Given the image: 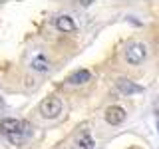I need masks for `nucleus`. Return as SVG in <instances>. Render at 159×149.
Segmentation results:
<instances>
[{"instance_id":"nucleus-1","label":"nucleus","mask_w":159,"mask_h":149,"mask_svg":"<svg viewBox=\"0 0 159 149\" xmlns=\"http://www.w3.org/2000/svg\"><path fill=\"white\" fill-rule=\"evenodd\" d=\"M0 129H2V133L6 135L12 143H20L24 141V123L20 121V119H14V117H4L2 121H0Z\"/></svg>"},{"instance_id":"nucleus-4","label":"nucleus","mask_w":159,"mask_h":149,"mask_svg":"<svg viewBox=\"0 0 159 149\" xmlns=\"http://www.w3.org/2000/svg\"><path fill=\"white\" fill-rule=\"evenodd\" d=\"M116 88L123 93V96H131V93L143 92L141 86H137L135 82H131V79H127V78H117V79H116Z\"/></svg>"},{"instance_id":"nucleus-5","label":"nucleus","mask_w":159,"mask_h":149,"mask_svg":"<svg viewBox=\"0 0 159 149\" xmlns=\"http://www.w3.org/2000/svg\"><path fill=\"white\" fill-rule=\"evenodd\" d=\"M123 119H125V109L119 107V106H109L106 109V121L109 125H119V123H123Z\"/></svg>"},{"instance_id":"nucleus-2","label":"nucleus","mask_w":159,"mask_h":149,"mask_svg":"<svg viewBox=\"0 0 159 149\" xmlns=\"http://www.w3.org/2000/svg\"><path fill=\"white\" fill-rule=\"evenodd\" d=\"M147 58V46L143 42H131L125 48V62L129 66H139Z\"/></svg>"},{"instance_id":"nucleus-3","label":"nucleus","mask_w":159,"mask_h":149,"mask_svg":"<svg viewBox=\"0 0 159 149\" xmlns=\"http://www.w3.org/2000/svg\"><path fill=\"white\" fill-rule=\"evenodd\" d=\"M40 113H42L46 119H54L62 113V99L56 96H50L46 97L42 103H40Z\"/></svg>"},{"instance_id":"nucleus-9","label":"nucleus","mask_w":159,"mask_h":149,"mask_svg":"<svg viewBox=\"0 0 159 149\" xmlns=\"http://www.w3.org/2000/svg\"><path fill=\"white\" fill-rule=\"evenodd\" d=\"M32 68L36 70V72H48V70H50V62L46 60V56L40 54V56H36L32 60Z\"/></svg>"},{"instance_id":"nucleus-6","label":"nucleus","mask_w":159,"mask_h":149,"mask_svg":"<svg viewBox=\"0 0 159 149\" xmlns=\"http://www.w3.org/2000/svg\"><path fill=\"white\" fill-rule=\"evenodd\" d=\"M54 24H56V28L60 30V32H64V34H70V32H74V30H76V22H74V18L68 16V14L58 16Z\"/></svg>"},{"instance_id":"nucleus-7","label":"nucleus","mask_w":159,"mask_h":149,"mask_svg":"<svg viewBox=\"0 0 159 149\" xmlns=\"http://www.w3.org/2000/svg\"><path fill=\"white\" fill-rule=\"evenodd\" d=\"M92 79V74L88 72V70H78V72H74L72 76H70L68 82L72 84V86H82V84H86Z\"/></svg>"},{"instance_id":"nucleus-8","label":"nucleus","mask_w":159,"mask_h":149,"mask_svg":"<svg viewBox=\"0 0 159 149\" xmlns=\"http://www.w3.org/2000/svg\"><path fill=\"white\" fill-rule=\"evenodd\" d=\"M76 149H93V137L89 131H82L76 139Z\"/></svg>"}]
</instances>
